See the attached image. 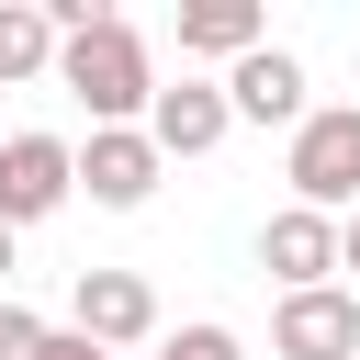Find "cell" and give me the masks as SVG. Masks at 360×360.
<instances>
[{"mask_svg":"<svg viewBox=\"0 0 360 360\" xmlns=\"http://www.w3.org/2000/svg\"><path fill=\"white\" fill-rule=\"evenodd\" d=\"M56 90H68L90 124H146V101H158V56H146V34H135L124 11H101V22L56 34Z\"/></svg>","mask_w":360,"mask_h":360,"instance_id":"6da1fadb","label":"cell"},{"mask_svg":"<svg viewBox=\"0 0 360 360\" xmlns=\"http://www.w3.org/2000/svg\"><path fill=\"white\" fill-rule=\"evenodd\" d=\"M281 180L304 214H360V101H315L281 146Z\"/></svg>","mask_w":360,"mask_h":360,"instance_id":"7a4b0ae2","label":"cell"},{"mask_svg":"<svg viewBox=\"0 0 360 360\" xmlns=\"http://www.w3.org/2000/svg\"><path fill=\"white\" fill-rule=\"evenodd\" d=\"M68 326L90 338V349H146L158 338V292H146V270H79L68 281Z\"/></svg>","mask_w":360,"mask_h":360,"instance_id":"3957f363","label":"cell"},{"mask_svg":"<svg viewBox=\"0 0 360 360\" xmlns=\"http://www.w3.org/2000/svg\"><path fill=\"white\" fill-rule=\"evenodd\" d=\"M270 360H360V292L349 281L281 292L270 304Z\"/></svg>","mask_w":360,"mask_h":360,"instance_id":"277c9868","label":"cell"},{"mask_svg":"<svg viewBox=\"0 0 360 360\" xmlns=\"http://www.w3.org/2000/svg\"><path fill=\"white\" fill-rule=\"evenodd\" d=\"M79 191V146L68 135H0V225H45L56 202Z\"/></svg>","mask_w":360,"mask_h":360,"instance_id":"5b68a950","label":"cell"},{"mask_svg":"<svg viewBox=\"0 0 360 360\" xmlns=\"http://www.w3.org/2000/svg\"><path fill=\"white\" fill-rule=\"evenodd\" d=\"M158 146H146V124H90V146H79V191L101 202V214H146L158 202Z\"/></svg>","mask_w":360,"mask_h":360,"instance_id":"8992f818","label":"cell"},{"mask_svg":"<svg viewBox=\"0 0 360 360\" xmlns=\"http://www.w3.org/2000/svg\"><path fill=\"white\" fill-rule=\"evenodd\" d=\"M214 90H225V112H236V124H281V135L315 112V101H304V56H292V45H248Z\"/></svg>","mask_w":360,"mask_h":360,"instance_id":"52a82bcc","label":"cell"},{"mask_svg":"<svg viewBox=\"0 0 360 360\" xmlns=\"http://www.w3.org/2000/svg\"><path fill=\"white\" fill-rule=\"evenodd\" d=\"M225 135H236V112H225L214 79H191V68L158 79V101H146V146H158V158H214Z\"/></svg>","mask_w":360,"mask_h":360,"instance_id":"ba28073f","label":"cell"},{"mask_svg":"<svg viewBox=\"0 0 360 360\" xmlns=\"http://www.w3.org/2000/svg\"><path fill=\"white\" fill-rule=\"evenodd\" d=\"M259 270H270L281 292H315V281H338V214H304V202H281V214L259 225Z\"/></svg>","mask_w":360,"mask_h":360,"instance_id":"9c48e42d","label":"cell"},{"mask_svg":"<svg viewBox=\"0 0 360 360\" xmlns=\"http://www.w3.org/2000/svg\"><path fill=\"white\" fill-rule=\"evenodd\" d=\"M248 45H270L259 0H191V11H180V56H214V68H236Z\"/></svg>","mask_w":360,"mask_h":360,"instance_id":"30bf717a","label":"cell"},{"mask_svg":"<svg viewBox=\"0 0 360 360\" xmlns=\"http://www.w3.org/2000/svg\"><path fill=\"white\" fill-rule=\"evenodd\" d=\"M22 79H56V22L34 0H0V90H22Z\"/></svg>","mask_w":360,"mask_h":360,"instance_id":"8fae6325","label":"cell"},{"mask_svg":"<svg viewBox=\"0 0 360 360\" xmlns=\"http://www.w3.org/2000/svg\"><path fill=\"white\" fill-rule=\"evenodd\" d=\"M158 360H248V349H236V326L202 315V326H180V338H158Z\"/></svg>","mask_w":360,"mask_h":360,"instance_id":"7c38bea8","label":"cell"},{"mask_svg":"<svg viewBox=\"0 0 360 360\" xmlns=\"http://www.w3.org/2000/svg\"><path fill=\"white\" fill-rule=\"evenodd\" d=\"M34 349H45V315H34V304H11V292H0V360H34Z\"/></svg>","mask_w":360,"mask_h":360,"instance_id":"4fadbf2b","label":"cell"},{"mask_svg":"<svg viewBox=\"0 0 360 360\" xmlns=\"http://www.w3.org/2000/svg\"><path fill=\"white\" fill-rule=\"evenodd\" d=\"M34 360H112V349H90L79 326H45V349H34Z\"/></svg>","mask_w":360,"mask_h":360,"instance_id":"5bb4252c","label":"cell"},{"mask_svg":"<svg viewBox=\"0 0 360 360\" xmlns=\"http://www.w3.org/2000/svg\"><path fill=\"white\" fill-rule=\"evenodd\" d=\"M338 270H360V214H338Z\"/></svg>","mask_w":360,"mask_h":360,"instance_id":"9a60e30c","label":"cell"},{"mask_svg":"<svg viewBox=\"0 0 360 360\" xmlns=\"http://www.w3.org/2000/svg\"><path fill=\"white\" fill-rule=\"evenodd\" d=\"M0 292H11V225H0Z\"/></svg>","mask_w":360,"mask_h":360,"instance_id":"2e32d148","label":"cell"}]
</instances>
